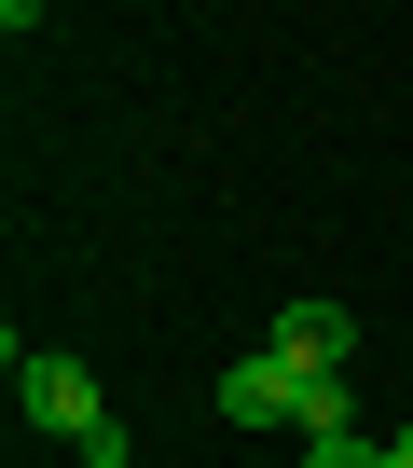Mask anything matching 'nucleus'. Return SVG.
<instances>
[{"mask_svg": "<svg viewBox=\"0 0 413 468\" xmlns=\"http://www.w3.org/2000/svg\"><path fill=\"white\" fill-rule=\"evenodd\" d=\"M303 468H386V441H303Z\"/></svg>", "mask_w": 413, "mask_h": 468, "instance_id": "nucleus-5", "label": "nucleus"}, {"mask_svg": "<svg viewBox=\"0 0 413 468\" xmlns=\"http://www.w3.org/2000/svg\"><path fill=\"white\" fill-rule=\"evenodd\" d=\"M386 468H413V427H399V441H386Z\"/></svg>", "mask_w": 413, "mask_h": 468, "instance_id": "nucleus-6", "label": "nucleus"}, {"mask_svg": "<svg viewBox=\"0 0 413 468\" xmlns=\"http://www.w3.org/2000/svg\"><path fill=\"white\" fill-rule=\"evenodd\" d=\"M303 441H358V372H303Z\"/></svg>", "mask_w": 413, "mask_h": 468, "instance_id": "nucleus-4", "label": "nucleus"}, {"mask_svg": "<svg viewBox=\"0 0 413 468\" xmlns=\"http://www.w3.org/2000/svg\"><path fill=\"white\" fill-rule=\"evenodd\" d=\"M290 413H303V372H290V358H276V345H262V358H235V372H221V427H290Z\"/></svg>", "mask_w": 413, "mask_h": 468, "instance_id": "nucleus-3", "label": "nucleus"}, {"mask_svg": "<svg viewBox=\"0 0 413 468\" xmlns=\"http://www.w3.org/2000/svg\"><path fill=\"white\" fill-rule=\"evenodd\" d=\"M276 358L290 372H358V303H317V290L276 303Z\"/></svg>", "mask_w": 413, "mask_h": 468, "instance_id": "nucleus-2", "label": "nucleus"}, {"mask_svg": "<svg viewBox=\"0 0 413 468\" xmlns=\"http://www.w3.org/2000/svg\"><path fill=\"white\" fill-rule=\"evenodd\" d=\"M15 399H28V427H56L69 454L111 427V399H97V372L83 358H56V345H15Z\"/></svg>", "mask_w": 413, "mask_h": 468, "instance_id": "nucleus-1", "label": "nucleus"}]
</instances>
